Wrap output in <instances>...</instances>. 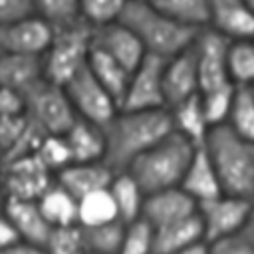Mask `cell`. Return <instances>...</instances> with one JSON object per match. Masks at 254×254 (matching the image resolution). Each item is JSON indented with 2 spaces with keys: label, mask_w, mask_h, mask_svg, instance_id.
Returning a JSON list of instances; mask_svg holds the SVG:
<instances>
[{
  "label": "cell",
  "mask_w": 254,
  "mask_h": 254,
  "mask_svg": "<svg viewBox=\"0 0 254 254\" xmlns=\"http://www.w3.org/2000/svg\"><path fill=\"white\" fill-rule=\"evenodd\" d=\"M105 163L113 171H125L139 155L173 133L167 107L119 109L103 127Z\"/></svg>",
  "instance_id": "obj_1"
},
{
  "label": "cell",
  "mask_w": 254,
  "mask_h": 254,
  "mask_svg": "<svg viewBox=\"0 0 254 254\" xmlns=\"http://www.w3.org/2000/svg\"><path fill=\"white\" fill-rule=\"evenodd\" d=\"M202 147L212 161L222 192L254 198V141L220 123L210 127Z\"/></svg>",
  "instance_id": "obj_2"
},
{
  "label": "cell",
  "mask_w": 254,
  "mask_h": 254,
  "mask_svg": "<svg viewBox=\"0 0 254 254\" xmlns=\"http://www.w3.org/2000/svg\"><path fill=\"white\" fill-rule=\"evenodd\" d=\"M119 20L139 38L147 54L163 60L189 48L198 34V30L159 12L149 0H129Z\"/></svg>",
  "instance_id": "obj_3"
},
{
  "label": "cell",
  "mask_w": 254,
  "mask_h": 254,
  "mask_svg": "<svg viewBox=\"0 0 254 254\" xmlns=\"http://www.w3.org/2000/svg\"><path fill=\"white\" fill-rule=\"evenodd\" d=\"M194 149L196 145L173 131L171 135L155 143L149 151L139 155L125 171L139 183L145 194L173 189L181 185Z\"/></svg>",
  "instance_id": "obj_4"
},
{
  "label": "cell",
  "mask_w": 254,
  "mask_h": 254,
  "mask_svg": "<svg viewBox=\"0 0 254 254\" xmlns=\"http://www.w3.org/2000/svg\"><path fill=\"white\" fill-rule=\"evenodd\" d=\"M91 50V26L83 20L54 28L48 50L42 56L44 77L65 85L87 65Z\"/></svg>",
  "instance_id": "obj_5"
},
{
  "label": "cell",
  "mask_w": 254,
  "mask_h": 254,
  "mask_svg": "<svg viewBox=\"0 0 254 254\" xmlns=\"http://www.w3.org/2000/svg\"><path fill=\"white\" fill-rule=\"evenodd\" d=\"M24 113L48 135H64L75 121V111L64 85L46 77L38 79L22 93Z\"/></svg>",
  "instance_id": "obj_6"
},
{
  "label": "cell",
  "mask_w": 254,
  "mask_h": 254,
  "mask_svg": "<svg viewBox=\"0 0 254 254\" xmlns=\"http://www.w3.org/2000/svg\"><path fill=\"white\" fill-rule=\"evenodd\" d=\"M69 103L77 117L91 121L99 127H105L113 115L119 111L117 101L111 97V93L93 77L89 67L85 65L81 71H77L65 85H64Z\"/></svg>",
  "instance_id": "obj_7"
},
{
  "label": "cell",
  "mask_w": 254,
  "mask_h": 254,
  "mask_svg": "<svg viewBox=\"0 0 254 254\" xmlns=\"http://www.w3.org/2000/svg\"><path fill=\"white\" fill-rule=\"evenodd\" d=\"M250 204H252V198L234 196L226 192L198 202L196 214L202 224L204 240L212 242V240L240 232L246 220V214L250 210Z\"/></svg>",
  "instance_id": "obj_8"
},
{
  "label": "cell",
  "mask_w": 254,
  "mask_h": 254,
  "mask_svg": "<svg viewBox=\"0 0 254 254\" xmlns=\"http://www.w3.org/2000/svg\"><path fill=\"white\" fill-rule=\"evenodd\" d=\"M52 183L54 175L36 155H28L0 167V187L6 198L38 200Z\"/></svg>",
  "instance_id": "obj_9"
},
{
  "label": "cell",
  "mask_w": 254,
  "mask_h": 254,
  "mask_svg": "<svg viewBox=\"0 0 254 254\" xmlns=\"http://www.w3.org/2000/svg\"><path fill=\"white\" fill-rule=\"evenodd\" d=\"M228 44L230 42L226 38H222L210 28L198 30L192 42L196 69H198V93L232 83L228 77V67H226Z\"/></svg>",
  "instance_id": "obj_10"
},
{
  "label": "cell",
  "mask_w": 254,
  "mask_h": 254,
  "mask_svg": "<svg viewBox=\"0 0 254 254\" xmlns=\"http://www.w3.org/2000/svg\"><path fill=\"white\" fill-rule=\"evenodd\" d=\"M163 65L165 60L147 54L131 71L123 95L121 109H159L165 105L163 93Z\"/></svg>",
  "instance_id": "obj_11"
},
{
  "label": "cell",
  "mask_w": 254,
  "mask_h": 254,
  "mask_svg": "<svg viewBox=\"0 0 254 254\" xmlns=\"http://www.w3.org/2000/svg\"><path fill=\"white\" fill-rule=\"evenodd\" d=\"M54 28L40 16H28L18 22L0 26V52L44 56L50 46Z\"/></svg>",
  "instance_id": "obj_12"
},
{
  "label": "cell",
  "mask_w": 254,
  "mask_h": 254,
  "mask_svg": "<svg viewBox=\"0 0 254 254\" xmlns=\"http://www.w3.org/2000/svg\"><path fill=\"white\" fill-rule=\"evenodd\" d=\"M91 46L117 60L129 71H133L147 56L139 38L121 20L91 28Z\"/></svg>",
  "instance_id": "obj_13"
},
{
  "label": "cell",
  "mask_w": 254,
  "mask_h": 254,
  "mask_svg": "<svg viewBox=\"0 0 254 254\" xmlns=\"http://www.w3.org/2000/svg\"><path fill=\"white\" fill-rule=\"evenodd\" d=\"M206 28L228 42L254 40V10L244 0H208Z\"/></svg>",
  "instance_id": "obj_14"
},
{
  "label": "cell",
  "mask_w": 254,
  "mask_h": 254,
  "mask_svg": "<svg viewBox=\"0 0 254 254\" xmlns=\"http://www.w3.org/2000/svg\"><path fill=\"white\" fill-rule=\"evenodd\" d=\"M163 93H165L167 107L198 93V69H196L192 44L189 48H185L183 52L165 60Z\"/></svg>",
  "instance_id": "obj_15"
},
{
  "label": "cell",
  "mask_w": 254,
  "mask_h": 254,
  "mask_svg": "<svg viewBox=\"0 0 254 254\" xmlns=\"http://www.w3.org/2000/svg\"><path fill=\"white\" fill-rule=\"evenodd\" d=\"M194 212H196V202L181 187H173L145 194L141 220H145L151 228H159L177 222L181 218H187Z\"/></svg>",
  "instance_id": "obj_16"
},
{
  "label": "cell",
  "mask_w": 254,
  "mask_h": 254,
  "mask_svg": "<svg viewBox=\"0 0 254 254\" xmlns=\"http://www.w3.org/2000/svg\"><path fill=\"white\" fill-rule=\"evenodd\" d=\"M117 171H113L105 161L89 163H69L60 173H56V183L62 185L75 198H81L93 190L107 189Z\"/></svg>",
  "instance_id": "obj_17"
},
{
  "label": "cell",
  "mask_w": 254,
  "mask_h": 254,
  "mask_svg": "<svg viewBox=\"0 0 254 254\" xmlns=\"http://www.w3.org/2000/svg\"><path fill=\"white\" fill-rule=\"evenodd\" d=\"M179 187L196 204L202 202V200H208V198H214V196L222 194V187H220L218 175H216V171L212 167V161L206 155L202 145H198L194 149Z\"/></svg>",
  "instance_id": "obj_18"
},
{
  "label": "cell",
  "mask_w": 254,
  "mask_h": 254,
  "mask_svg": "<svg viewBox=\"0 0 254 254\" xmlns=\"http://www.w3.org/2000/svg\"><path fill=\"white\" fill-rule=\"evenodd\" d=\"M4 214L14 224L20 240L44 246L52 226L44 218L40 206L36 200H18V198H6Z\"/></svg>",
  "instance_id": "obj_19"
},
{
  "label": "cell",
  "mask_w": 254,
  "mask_h": 254,
  "mask_svg": "<svg viewBox=\"0 0 254 254\" xmlns=\"http://www.w3.org/2000/svg\"><path fill=\"white\" fill-rule=\"evenodd\" d=\"M200 240H204V232L194 212L177 222L153 228V254H179Z\"/></svg>",
  "instance_id": "obj_20"
},
{
  "label": "cell",
  "mask_w": 254,
  "mask_h": 254,
  "mask_svg": "<svg viewBox=\"0 0 254 254\" xmlns=\"http://www.w3.org/2000/svg\"><path fill=\"white\" fill-rule=\"evenodd\" d=\"M71 153V163L105 161V133L103 127L75 117L71 127L64 133Z\"/></svg>",
  "instance_id": "obj_21"
},
{
  "label": "cell",
  "mask_w": 254,
  "mask_h": 254,
  "mask_svg": "<svg viewBox=\"0 0 254 254\" xmlns=\"http://www.w3.org/2000/svg\"><path fill=\"white\" fill-rule=\"evenodd\" d=\"M169 115H171V123H173V131L179 133L181 137H185L187 141H190L192 145H202L208 131H210V123L204 115V107L200 101V93L187 97L171 107Z\"/></svg>",
  "instance_id": "obj_22"
},
{
  "label": "cell",
  "mask_w": 254,
  "mask_h": 254,
  "mask_svg": "<svg viewBox=\"0 0 254 254\" xmlns=\"http://www.w3.org/2000/svg\"><path fill=\"white\" fill-rule=\"evenodd\" d=\"M42 77H44V65L40 56L0 52V87L12 89L22 95Z\"/></svg>",
  "instance_id": "obj_23"
},
{
  "label": "cell",
  "mask_w": 254,
  "mask_h": 254,
  "mask_svg": "<svg viewBox=\"0 0 254 254\" xmlns=\"http://www.w3.org/2000/svg\"><path fill=\"white\" fill-rule=\"evenodd\" d=\"M87 67L93 73V77L111 93V97L117 101L119 109L123 103V95L129 83V75L131 71L125 69L117 60H113L111 56H107L105 52L97 50L91 46L89 50V58H87Z\"/></svg>",
  "instance_id": "obj_24"
},
{
  "label": "cell",
  "mask_w": 254,
  "mask_h": 254,
  "mask_svg": "<svg viewBox=\"0 0 254 254\" xmlns=\"http://www.w3.org/2000/svg\"><path fill=\"white\" fill-rule=\"evenodd\" d=\"M109 192L113 196V202L117 206L119 220L129 224L141 218L143 202H145V190L139 187V183L127 173L117 171L113 181L109 183Z\"/></svg>",
  "instance_id": "obj_25"
},
{
  "label": "cell",
  "mask_w": 254,
  "mask_h": 254,
  "mask_svg": "<svg viewBox=\"0 0 254 254\" xmlns=\"http://www.w3.org/2000/svg\"><path fill=\"white\" fill-rule=\"evenodd\" d=\"M36 202L52 228L77 224V198L58 185L56 179Z\"/></svg>",
  "instance_id": "obj_26"
},
{
  "label": "cell",
  "mask_w": 254,
  "mask_h": 254,
  "mask_svg": "<svg viewBox=\"0 0 254 254\" xmlns=\"http://www.w3.org/2000/svg\"><path fill=\"white\" fill-rule=\"evenodd\" d=\"M119 220L117 206L107 189L93 190L81 198H77V224L79 226H99Z\"/></svg>",
  "instance_id": "obj_27"
},
{
  "label": "cell",
  "mask_w": 254,
  "mask_h": 254,
  "mask_svg": "<svg viewBox=\"0 0 254 254\" xmlns=\"http://www.w3.org/2000/svg\"><path fill=\"white\" fill-rule=\"evenodd\" d=\"M228 77L236 87H250L254 83V40H236L228 44L226 52Z\"/></svg>",
  "instance_id": "obj_28"
},
{
  "label": "cell",
  "mask_w": 254,
  "mask_h": 254,
  "mask_svg": "<svg viewBox=\"0 0 254 254\" xmlns=\"http://www.w3.org/2000/svg\"><path fill=\"white\" fill-rule=\"evenodd\" d=\"M159 12L194 30L206 28L208 0H149Z\"/></svg>",
  "instance_id": "obj_29"
},
{
  "label": "cell",
  "mask_w": 254,
  "mask_h": 254,
  "mask_svg": "<svg viewBox=\"0 0 254 254\" xmlns=\"http://www.w3.org/2000/svg\"><path fill=\"white\" fill-rule=\"evenodd\" d=\"M236 135L254 141V95L250 87H236L228 117L224 121Z\"/></svg>",
  "instance_id": "obj_30"
},
{
  "label": "cell",
  "mask_w": 254,
  "mask_h": 254,
  "mask_svg": "<svg viewBox=\"0 0 254 254\" xmlns=\"http://www.w3.org/2000/svg\"><path fill=\"white\" fill-rule=\"evenodd\" d=\"M125 222L113 220L99 226H81L85 248L91 254H117L123 234H125Z\"/></svg>",
  "instance_id": "obj_31"
},
{
  "label": "cell",
  "mask_w": 254,
  "mask_h": 254,
  "mask_svg": "<svg viewBox=\"0 0 254 254\" xmlns=\"http://www.w3.org/2000/svg\"><path fill=\"white\" fill-rule=\"evenodd\" d=\"M42 248L46 254H85L87 248H85L83 228L79 224L56 226L50 230Z\"/></svg>",
  "instance_id": "obj_32"
},
{
  "label": "cell",
  "mask_w": 254,
  "mask_h": 254,
  "mask_svg": "<svg viewBox=\"0 0 254 254\" xmlns=\"http://www.w3.org/2000/svg\"><path fill=\"white\" fill-rule=\"evenodd\" d=\"M34 155L42 161V165L54 177H56V173H60L64 167H67L71 163V153H69V147H67L64 135H44V139L38 145Z\"/></svg>",
  "instance_id": "obj_33"
},
{
  "label": "cell",
  "mask_w": 254,
  "mask_h": 254,
  "mask_svg": "<svg viewBox=\"0 0 254 254\" xmlns=\"http://www.w3.org/2000/svg\"><path fill=\"white\" fill-rule=\"evenodd\" d=\"M34 10L52 28L81 20L79 0H34Z\"/></svg>",
  "instance_id": "obj_34"
},
{
  "label": "cell",
  "mask_w": 254,
  "mask_h": 254,
  "mask_svg": "<svg viewBox=\"0 0 254 254\" xmlns=\"http://www.w3.org/2000/svg\"><path fill=\"white\" fill-rule=\"evenodd\" d=\"M129 0H79V16L91 28L119 20Z\"/></svg>",
  "instance_id": "obj_35"
},
{
  "label": "cell",
  "mask_w": 254,
  "mask_h": 254,
  "mask_svg": "<svg viewBox=\"0 0 254 254\" xmlns=\"http://www.w3.org/2000/svg\"><path fill=\"white\" fill-rule=\"evenodd\" d=\"M236 85H222L210 91H202L200 93V101L204 107V115L208 119L210 125H220L226 121L230 105H232V97H234Z\"/></svg>",
  "instance_id": "obj_36"
},
{
  "label": "cell",
  "mask_w": 254,
  "mask_h": 254,
  "mask_svg": "<svg viewBox=\"0 0 254 254\" xmlns=\"http://www.w3.org/2000/svg\"><path fill=\"white\" fill-rule=\"evenodd\" d=\"M117 254H153V228L141 218L129 222Z\"/></svg>",
  "instance_id": "obj_37"
},
{
  "label": "cell",
  "mask_w": 254,
  "mask_h": 254,
  "mask_svg": "<svg viewBox=\"0 0 254 254\" xmlns=\"http://www.w3.org/2000/svg\"><path fill=\"white\" fill-rule=\"evenodd\" d=\"M208 246H210V254H254V246L240 232L212 240L208 242Z\"/></svg>",
  "instance_id": "obj_38"
},
{
  "label": "cell",
  "mask_w": 254,
  "mask_h": 254,
  "mask_svg": "<svg viewBox=\"0 0 254 254\" xmlns=\"http://www.w3.org/2000/svg\"><path fill=\"white\" fill-rule=\"evenodd\" d=\"M34 0H0V26L34 16Z\"/></svg>",
  "instance_id": "obj_39"
},
{
  "label": "cell",
  "mask_w": 254,
  "mask_h": 254,
  "mask_svg": "<svg viewBox=\"0 0 254 254\" xmlns=\"http://www.w3.org/2000/svg\"><path fill=\"white\" fill-rule=\"evenodd\" d=\"M24 111V99L20 93L0 87V117L4 115H16Z\"/></svg>",
  "instance_id": "obj_40"
},
{
  "label": "cell",
  "mask_w": 254,
  "mask_h": 254,
  "mask_svg": "<svg viewBox=\"0 0 254 254\" xmlns=\"http://www.w3.org/2000/svg\"><path fill=\"white\" fill-rule=\"evenodd\" d=\"M18 240H20V236H18L14 224L8 220L6 214H0V248H6Z\"/></svg>",
  "instance_id": "obj_41"
},
{
  "label": "cell",
  "mask_w": 254,
  "mask_h": 254,
  "mask_svg": "<svg viewBox=\"0 0 254 254\" xmlns=\"http://www.w3.org/2000/svg\"><path fill=\"white\" fill-rule=\"evenodd\" d=\"M0 254H46L42 246H36V244H30V242H24V240H18L6 248H0Z\"/></svg>",
  "instance_id": "obj_42"
},
{
  "label": "cell",
  "mask_w": 254,
  "mask_h": 254,
  "mask_svg": "<svg viewBox=\"0 0 254 254\" xmlns=\"http://www.w3.org/2000/svg\"><path fill=\"white\" fill-rule=\"evenodd\" d=\"M240 234L254 246V198H252L250 210H248V214H246V220H244V224H242V228H240Z\"/></svg>",
  "instance_id": "obj_43"
},
{
  "label": "cell",
  "mask_w": 254,
  "mask_h": 254,
  "mask_svg": "<svg viewBox=\"0 0 254 254\" xmlns=\"http://www.w3.org/2000/svg\"><path fill=\"white\" fill-rule=\"evenodd\" d=\"M179 254H210V246H208L206 240H200V242H196V244L185 248V250L179 252Z\"/></svg>",
  "instance_id": "obj_44"
},
{
  "label": "cell",
  "mask_w": 254,
  "mask_h": 254,
  "mask_svg": "<svg viewBox=\"0 0 254 254\" xmlns=\"http://www.w3.org/2000/svg\"><path fill=\"white\" fill-rule=\"evenodd\" d=\"M4 208H6V194H4V190L0 187V214H4Z\"/></svg>",
  "instance_id": "obj_45"
},
{
  "label": "cell",
  "mask_w": 254,
  "mask_h": 254,
  "mask_svg": "<svg viewBox=\"0 0 254 254\" xmlns=\"http://www.w3.org/2000/svg\"><path fill=\"white\" fill-rule=\"evenodd\" d=\"M244 2H246V6H248V8H252V10H254V0H244Z\"/></svg>",
  "instance_id": "obj_46"
},
{
  "label": "cell",
  "mask_w": 254,
  "mask_h": 254,
  "mask_svg": "<svg viewBox=\"0 0 254 254\" xmlns=\"http://www.w3.org/2000/svg\"><path fill=\"white\" fill-rule=\"evenodd\" d=\"M250 91H252V95H254V83H252V85H250Z\"/></svg>",
  "instance_id": "obj_47"
},
{
  "label": "cell",
  "mask_w": 254,
  "mask_h": 254,
  "mask_svg": "<svg viewBox=\"0 0 254 254\" xmlns=\"http://www.w3.org/2000/svg\"><path fill=\"white\" fill-rule=\"evenodd\" d=\"M85 254H91V252H85Z\"/></svg>",
  "instance_id": "obj_48"
}]
</instances>
